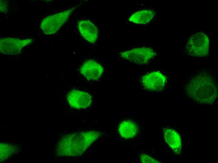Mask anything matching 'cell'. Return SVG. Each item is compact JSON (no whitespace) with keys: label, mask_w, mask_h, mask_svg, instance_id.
Returning <instances> with one entry per match:
<instances>
[{"label":"cell","mask_w":218,"mask_h":163,"mask_svg":"<svg viewBox=\"0 0 218 163\" xmlns=\"http://www.w3.org/2000/svg\"><path fill=\"white\" fill-rule=\"evenodd\" d=\"M77 6L45 18L42 21L41 28L45 34H55L65 23Z\"/></svg>","instance_id":"obj_4"},{"label":"cell","mask_w":218,"mask_h":163,"mask_svg":"<svg viewBox=\"0 0 218 163\" xmlns=\"http://www.w3.org/2000/svg\"><path fill=\"white\" fill-rule=\"evenodd\" d=\"M67 100L70 106L76 109L89 108L92 102V97L89 93L78 90H74L69 92Z\"/></svg>","instance_id":"obj_7"},{"label":"cell","mask_w":218,"mask_h":163,"mask_svg":"<svg viewBox=\"0 0 218 163\" xmlns=\"http://www.w3.org/2000/svg\"><path fill=\"white\" fill-rule=\"evenodd\" d=\"M155 13L154 11L150 9L139 10L132 14L129 17V20L134 24H145L152 20Z\"/></svg>","instance_id":"obj_13"},{"label":"cell","mask_w":218,"mask_h":163,"mask_svg":"<svg viewBox=\"0 0 218 163\" xmlns=\"http://www.w3.org/2000/svg\"><path fill=\"white\" fill-rule=\"evenodd\" d=\"M7 7L8 6H5L4 8L5 9H6H6H8L7 8ZM3 8H3V7H1V11L3 10Z\"/></svg>","instance_id":"obj_16"},{"label":"cell","mask_w":218,"mask_h":163,"mask_svg":"<svg viewBox=\"0 0 218 163\" xmlns=\"http://www.w3.org/2000/svg\"><path fill=\"white\" fill-rule=\"evenodd\" d=\"M100 132L94 130L66 135L57 144L56 151L60 156H76L82 155L99 137Z\"/></svg>","instance_id":"obj_2"},{"label":"cell","mask_w":218,"mask_h":163,"mask_svg":"<svg viewBox=\"0 0 218 163\" xmlns=\"http://www.w3.org/2000/svg\"><path fill=\"white\" fill-rule=\"evenodd\" d=\"M32 39H21L16 38H6L0 39L1 52L7 54H12L19 52L24 46L30 44Z\"/></svg>","instance_id":"obj_8"},{"label":"cell","mask_w":218,"mask_h":163,"mask_svg":"<svg viewBox=\"0 0 218 163\" xmlns=\"http://www.w3.org/2000/svg\"><path fill=\"white\" fill-rule=\"evenodd\" d=\"M156 54L154 50L149 47L134 48L119 53L123 59L140 65L146 64Z\"/></svg>","instance_id":"obj_5"},{"label":"cell","mask_w":218,"mask_h":163,"mask_svg":"<svg viewBox=\"0 0 218 163\" xmlns=\"http://www.w3.org/2000/svg\"><path fill=\"white\" fill-rule=\"evenodd\" d=\"M140 160L143 163H160L159 161L152 158L151 156L145 154L140 155Z\"/></svg>","instance_id":"obj_14"},{"label":"cell","mask_w":218,"mask_h":163,"mask_svg":"<svg viewBox=\"0 0 218 163\" xmlns=\"http://www.w3.org/2000/svg\"><path fill=\"white\" fill-rule=\"evenodd\" d=\"M144 89L152 92H160L165 87L167 80L165 76L159 71H153L145 74L141 79Z\"/></svg>","instance_id":"obj_6"},{"label":"cell","mask_w":218,"mask_h":163,"mask_svg":"<svg viewBox=\"0 0 218 163\" xmlns=\"http://www.w3.org/2000/svg\"><path fill=\"white\" fill-rule=\"evenodd\" d=\"M4 146H3L2 145H1V159L4 157V158H5L6 155V157H8L9 155L11 154V153L13 152L11 151V146L8 145L7 144V146H6V145L4 144Z\"/></svg>","instance_id":"obj_15"},{"label":"cell","mask_w":218,"mask_h":163,"mask_svg":"<svg viewBox=\"0 0 218 163\" xmlns=\"http://www.w3.org/2000/svg\"><path fill=\"white\" fill-rule=\"evenodd\" d=\"M78 27L80 34L86 40L91 43H96L98 37V30L92 22L87 20H80Z\"/></svg>","instance_id":"obj_10"},{"label":"cell","mask_w":218,"mask_h":163,"mask_svg":"<svg viewBox=\"0 0 218 163\" xmlns=\"http://www.w3.org/2000/svg\"><path fill=\"white\" fill-rule=\"evenodd\" d=\"M165 141L177 154H180L182 148L181 139L179 134L173 129L166 128L164 130Z\"/></svg>","instance_id":"obj_12"},{"label":"cell","mask_w":218,"mask_h":163,"mask_svg":"<svg viewBox=\"0 0 218 163\" xmlns=\"http://www.w3.org/2000/svg\"><path fill=\"white\" fill-rule=\"evenodd\" d=\"M209 40L204 33H198L192 35L187 43L186 52L189 56L204 57L209 52Z\"/></svg>","instance_id":"obj_3"},{"label":"cell","mask_w":218,"mask_h":163,"mask_svg":"<svg viewBox=\"0 0 218 163\" xmlns=\"http://www.w3.org/2000/svg\"><path fill=\"white\" fill-rule=\"evenodd\" d=\"M186 95L201 104H211L217 96V87L214 77L207 73L195 76L186 84Z\"/></svg>","instance_id":"obj_1"},{"label":"cell","mask_w":218,"mask_h":163,"mask_svg":"<svg viewBox=\"0 0 218 163\" xmlns=\"http://www.w3.org/2000/svg\"><path fill=\"white\" fill-rule=\"evenodd\" d=\"M118 129L119 134L125 139H131L135 137L138 135L139 130L138 124L132 119L122 121Z\"/></svg>","instance_id":"obj_11"},{"label":"cell","mask_w":218,"mask_h":163,"mask_svg":"<svg viewBox=\"0 0 218 163\" xmlns=\"http://www.w3.org/2000/svg\"><path fill=\"white\" fill-rule=\"evenodd\" d=\"M81 74L88 80H96L102 75L104 69L102 66L94 60L84 61L80 67Z\"/></svg>","instance_id":"obj_9"}]
</instances>
